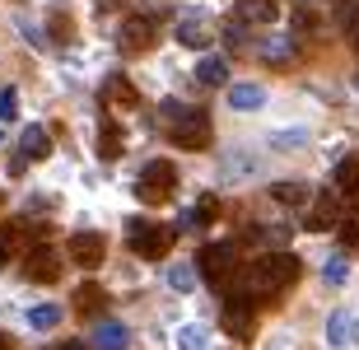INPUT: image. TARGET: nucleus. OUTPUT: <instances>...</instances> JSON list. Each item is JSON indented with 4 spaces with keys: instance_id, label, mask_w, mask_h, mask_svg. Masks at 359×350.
Listing matches in <instances>:
<instances>
[{
    "instance_id": "obj_14",
    "label": "nucleus",
    "mask_w": 359,
    "mask_h": 350,
    "mask_svg": "<svg viewBox=\"0 0 359 350\" xmlns=\"http://www.w3.org/2000/svg\"><path fill=\"white\" fill-rule=\"evenodd\" d=\"M238 19H243V24L271 28L280 19V10H276V0H238Z\"/></svg>"
},
{
    "instance_id": "obj_6",
    "label": "nucleus",
    "mask_w": 359,
    "mask_h": 350,
    "mask_svg": "<svg viewBox=\"0 0 359 350\" xmlns=\"http://www.w3.org/2000/svg\"><path fill=\"white\" fill-rule=\"evenodd\" d=\"M24 271H28V281L56 285V281H61V253H56V248H33L28 262H24Z\"/></svg>"
},
{
    "instance_id": "obj_22",
    "label": "nucleus",
    "mask_w": 359,
    "mask_h": 350,
    "mask_svg": "<svg viewBox=\"0 0 359 350\" xmlns=\"http://www.w3.org/2000/svg\"><path fill=\"white\" fill-rule=\"evenodd\" d=\"M61 323V309L56 304H38V309H28V327H38V332H47V327Z\"/></svg>"
},
{
    "instance_id": "obj_40",
    "label": "nucleus",
    "mask_w": 359,
    "mask_h": 350,
    "mask_svg": "<svg viewBox=\"0 0 359 350\" xmlns=\"http://www.w3.org/2000/svg\"><path fill=\"white\" fill-rule=\"evenodd\" d=\"M355 89H359V75H355Z\"/></svg>"
},
{
    "instance_id": "obj_30",
    "label": "nucleus",
    "mask_w": 359,
    "mask_h": 350,
    "mask_svg": "<svg viewBox=\"0 0 359 350\" xmlns=\"http://www.w3.org/2000/svg\"><path fill=\"white\" fill-rule=\"evenodd\" d=\"M52 38H56V42L75 38V24H70V19H66V10H56V14H52Z\"/></svg>"
},
{
    "instance_id": "obj_19",
    "label": "nucleus",
    "mask_w": 359,
    "mask_h": 350,
    "mask_svg": "<svg viewBox=\"0 0 359 350\" xmlns=\"http://www.w3.org/2000/svg\"><path fill=\"white\" fill-rule=\"evenodd\" d=\"M177 350H210V327H201V323L177 327Z\"/></svg>"
},
{
    "instance_id": "obj_15",
    "label": "nucleus",
    "mask_w": 359,
    "mask_h": 350,
    "mask_svg": "<svg viewBox=\"0 0 359 350\" xmlns=\"http://www.w3.org/2000/svg\"><path fill=\"white\" fill-rule=\"evenodd\" d=\"M196 80L205 84V89H219V84H229V61L224 56H205L196 66Z\"/></svg>"
},
{
    "instance_id": "obj_28",
    "label": "nucleus",
    "mask_w": 359,
    "mask_h": 350,
    "mask_svg": "<svg viewBox=\"0 0 359 350\" xmlns=\"http://www.w3.org/2000/svg\"><path fill=\"white\" fill-rule=\"evenodd\" d=\"M290 24H294V33H318V14H313V10H304V5H299V10H294V19H290Z\"/></svg>"
},
{
    "instance_id": "obj_20",
    "label": "nucleus",
    "mask_w": 359,
    "mask_h": 350,
    "mask_svg": "<svg viewBox=\"0 0 359 350\" xmlns=\"http://www.w3.org/2000/svg\"><path fill=\"white\" fill-rule=\"evenodd\" d=\"M121 145H126V140H121V126L103 121V131H98V154H103V159H117Z\"/></svg>"
},
{
    "instance_id": "obj_29",
    "label": "nucleus",
    "mask_w": 359,
    "mask_h": 350,
    "mask_svg": "<svg viewBox=\"0 0 359 350\" xmlns=\"http://www.w3.org/2000/svg\"><path fill=\"white\" fill-rule=\"evenodd\" d=\"M322 276H327V285H341L350 276V267H346V257H332L327 267H322Z\"/></svg>"
},
{
    "instance_id": "obj_8",
    "label": "nucleus",
    "mask_w": 359,
    "mask_h": 350,
    "mask_svg": "<svg viewBox=\"0 0 359 350\" xmlns=\"http://www.w3.org/2000/svg\"><path fill=\"white\" fill-rule=\"evenodd\" d=\"M224 327H229V337H238V341L252 332V304H248V295H238V290L224 295Z\"/></svg>"
},
{
    "instance_id": "obj_31",
    "label": "nucleus",
    "mask_w": 359,
    "mask_h": 350,
    "mask_svg": "<svg viewBox=\"0 0 359 350\" xmlns=\"http://www.w3.org/2000/svg\"><path fill=\"white\" fill-rule=\"evenodd\" d=\"M224 42H229V47H248V24H243V19L224 24Z\"/></svg>"
},
{
    "instance_id": "obj_38",
    "label": "nucleus",
    "mask_w": 359,
    "mask_h": 350,
    "mask_svg": "<svg viewBox=\"0 0 359 350\" xmlns=\"http://www.w3.org/2000/svg\"><path fill=\"white\" fill-rule=\"evenodd\" d=\"M0 210H5V196H0Z\"/></svg>"
},
{
    "instance_id": "obj_7",
    "label": "nucleus",
    "mask_w": 359,
    "mask_h": 350,
    "mask_svg": "<svg viewBox=\"0 0 359 350\" xmlns=\"http://www.w3.org/2000/svg\"><path fill=\"white\" fill-rule=\"evenodd\" d=\"M149 42H154V24H149L145 14H131V19L117 28V47L126 56H131V52H145Z\"/></svg>"
},
{
    "instance_id": "obj_35",
    "label": "nucleus",
    "mask_w": 359,
    "mask_h": 350,
    "mask_svg": "<svg viewBox=\"0 0 359 350\" xmlns=\"http://www.w3.org/2000/svg\"><path fill=\"white\" fill-rule=\"evenodd\" d=\"M56 350H84V346H80V341H66V346H56Z\"/></svg>"
},
{
    "instance_id": "obj_36",
    "label": "nucleus",
    "mask_w": 359,
    "mask_h": 350,
    "mask_svg": "<svg viewBox=\"0 0 359 350\" xmlns=\"http://www.w3.org/2000/svg\"><path fill=\"white\" fill-rule=\"evenodd\" d=\"M0 350H14V341H10V337H0Z\"/></svg>"
},
{
    "instance_id": "obj_3",
    "label": "nucleus",
    "mask_w": 359,
    "mask_h": 350,
    "mask_svg": "<svg viewBox=\"0 0 359 350\" xmlns=\"http://www.w3.org/2000/svg\"><path fill=\"white\" fill-rule=\"evenodd\" d=\"M173 182H177V168L168 159H154V163H145V173H140V182H135V196L145 206H159L168 191H173Z\"/></svg>"
},
{
    "instance_id": "obj_25",
    "label": "nucleus",
    "mask_w": 359,
    "mask_h": 350,
    "mask_svg": "<svg viewBox=\"0 0 359 350\" xmlns=\"http://www.w3.org/2000/svg\"><path fill=\"white\" fill-rule=\"evenodd\" d=\"M327 341H332V346H346V341H350V313H332V323H327Z\"/></svg>"
},
{
    "instance_id": "obj_37",
    "label": "nucleus",
    "mask_w": 359,
    "mask_h": 350,
    "mask_svg": "<svg viewBox=\"0 0 359 350\" xmlns=\"http://www.w3.org/2000/svg\"><path fill=\"white\" fill-rule=\"evenodd\" d=\"M103 5H117V0H103Z\"/></svg>"
},
{
    "instance_id": "obj_1",
    "label": "nucleus",
    "mask_w": 359,
    "mask_h": 350,
    "mask_svg": "<svg viewBox=\"0 0 359 350\" xmlns=\"http://www.w3.org/2000/svg\"><path fill=\"white\" fill-rule=\"evenodd\" d=\"M126 238H131V253L159 262L163 253H173L177 229H168V224H149V220H131V224H126Z\"/></svg>"
},
{
    "instance_id": "obj_23",
    "label": "nucleus",
    "mask_w": 359,
    "mask_h": 350,
    "mask_svg": "<svg viewBox=\"0 0 359 350\" xmlns=\"http://www.w3.org/2000/svg\"><path fill=\"white\" fill-rule=\"evenodd\" d=\"M336 234H341V248L346 253H359V215H341Z\"/></svg>"
},
{
    "instance_id": "obj_24",
    "label": "nucleus",
    "mask_w": 359,
    "mask_h": 350,
    "mask_svg": "<svg viewBox=\"0 0 359 350\" xmlns=\"http://www.w3.org/2000/svg\"><path fill=\"white\" fill-rule=\"evenodd\" d=\"M168 285L177 295H191L196 290V267H168Z\"/></svg>"
},
{
    "instance_id": "obj_17",
    "label": "nucleus",
    "mask_w": 359,
    "mask_h": 350,
    "mask_svg": "<svg viewBox=\"0 0 359 350\" xmlns=\"http://www.w3.org/2000/svg\"><path fill=\"white\" fill-rule=\"evenodd\" d=\"M107 304V290L103 285H80V295H75V313H84V318H98V309Z\"/></svg>"
},
{
    "instance_id": "obj_2",
    "label": "nucleus",
    "mask_w": 359,
    "mask_h": 350,
    "mask_svg": "<svg viewBox=\"0 0 359 350\" xmlns=\"http://www.w3.org/2000/svg\"><path fill=\"white\" fill-rule=\"evenodd\" d=\"M196 271L210 285H224L229 276L238 271V248H233V243H205L196 253Z\"/></svg>"
},
{
    "instance_id": "obj_18",
    "label": "nucleus",
    "mask_w": 359,
    "mask_h": 350,
    "mask_svg": "<svg viewBox=\"0 0 359 350\" xmlns=\"http://www.w3.org/2000/svg\"><path fill=\"white\" fill-rule=\"evenodd\" d=\"M19 149H24L28 159H47V154H52V135L42 131V126H28V131L19 135Z\"/></svg>"
},
{
    "instance_id": "obj_41",
    "label": "nucleus",
    "mask_w": 359,
    "mask_h": 350,
    "mask_svg": "<svg viewBox=\"0 0 359 350\" xmlns=\"http://www.w3.org/2000/svg\"><path fill=\"white\" fill-rule=\"evenodd\" d=\"M299 5H308V0H299Z\"/></svg>"
},
{
    "instance_id": "obj_11",
    "label": "nucleus",
    "mask_w": 359,
    "mask_h": 350,
    "mask_svg": "<svg viewBox=\"0 0 359 350\" xmlns=\"http://www.w3.org/2000/svg\"><path fill=\"white\" fill-rule=\"evenodd\" d=\"M266 103V89L252 80H243V84H229V108H238V112H257Z\"/></svg>"
},
{
    "instance_id": "obj_32",
    "label": "nucleus",
    "mask_w": 359,
    "mask_h": 350,
    "mask_svg": "<svg viewBox=\"0 0 359 350\" xmlns=\"http://www.w3.org/2000/svg\"><path fill=\"white\" fill-rule=\"evenodd\" d=\"M215 215H219V201H215V196H201V201H196V215H191V220H196V224H210Z\"/></svg>"
},
{
    "instance_id": "obj_16",
    "label": "nucleus",
    "mask_w": 359,
    "mask_h": 350,
    "mask_svg": "<svg viewBox=\"0 0 359 350\" xmlns=\"http://www.w3.org/2000/svg\"><path fill=\"white\" fill-rule=\"evenodd\" d=\"M257 52L266 56L271 66H290V61H294V38H262V42H257Z\"/></svg>"
},
{
    "instance_id": "obj_26",
    "label": "nucleus",
    "mask_w": 359,
    "mask_h": 350,
    "mask_svg": "<svg viewBox=\"0 0 359 350\" xmlns=\"http://www.w3.org/2000/svg\"><path fill=\"white\" fill-rule=\"evenodd\" d=\"M103 94H117V98H121V108H135V103H140V94H135V89L121 80V75H112V80H107Z\"/></svg>"
},
{
    "instance_id": "obj_4",
    "label": "nucleus",
    "mask_w": 359,
    "mask_h": 350,
    "mask_svg": "<svg viewBox=\"0 0 359 350\" xmlns=\"http://www.w3.org/2000/svg\"><path fill=\"white\" fill-rule=\"evenodd\" d=\"M168 131H173V145H182V149H205L210 145V117L201 108H187L177 121H168Z\"/></svg>"
},
{
    "instance_id": "obj_10",
    "label": "nucleus",
    "mask_w": 359,
    "mask_h": 350,
    "mask_svg": "<svg viewBox=\"0 0 359 350\" xmlns=\"http://www.w3.org/2000/svg\"><path fill=\"white\" fill-rule=\"evenodd\" d=\"M93 346L98 350H126L131 346V332L117 318H93Z\"/></svg>"
},
{
    "instance_id": "obj_13",
    "label": "nucleus",
    "mask_w": 359,
    "mask_h": 350,
    "mask_svg": "<svg viewBox=\"0 0 359 350\" xmlns=\"http://www.w3.org/2000/svg\"><path fill=\"white\" fill-rule=\"evenodd\" d=\"M336 224H341V201L336 196H318L313 201V215H308V229L322 234V229H336Z\"/></svg>"
},
{
    "instance_id": "obj_9",
    "label": "nucleus",
    "mask_w": 359,
    "mask_h": 350,
    "mask_svg": "<svg viewBox=\"0 0 359 350\" xmlns=\"http://www.w3.org/2000/svg\"><path fill=\"white\" fill-rule=\"evenodd\" d=\"M177 42L201 52V47H210V42H215V24L205 19V14H182V19H177Z\"/></svg>"
},
{
    "instance_id": "obj_33",
    "label": "nucleus",
    "mask_w": 359,
    "mask_h": 350,
    "mask_svg": "<svg viewBox=\"0 0 359 350\" xmlns=\"http://www.w3.org/2000/svg\"><path fill=\"white\" fill-rule=\"evenodd\" d=\"M271 140H276V149H294V145H304V131H280Z\"/></svg>"
},
{
    "instance_id": "obj_5",
    "label": "nucleus",
    "mask_w": 359,
    "mask_h": 350,
    "mask_svg": "<svg viewBox=\"0 0 359 350\" xmlns=\"http://www.w3.org/2000/svg\"><path fill=\"white\" fill-rule=\"evenodd\" d=\"M103 257H107V238L103 234H93V229L70 234V262H75V267L93 271V267H103Z\"/></svg>"
},
{
    "instance_id": "obj_39",
    "label": "nucleus",
    "mask_w": 359,
    "mask_h": 350,
    "mask_svg": "<svg viewBox=\"0 0 359 350\" xmlns=\"http://www.w3.org/2000/svg\"><path fill=\"white\" fill-rule=\"evenodd\" d=\"M350 337H355V341H359V332H350Z\"/></svg>"
},
{
    "instance_id": "obj_21",
    "label": "nucleus",
    "mask_w": 359,
    "mask_h": 350,
    "mask_svg": "<svg viewBox=\"0 0 359 350\" xmlns=\"http://www.w3.org/2000/svg\"><path fill=\"white\" fill-rule=\"evenodd\" d=\"M271 196H276L280 206H304L313 191H308L304 182H276V187H271Z\"/></svg>"
},
{
    "instance_id": "obj_34",
    "label": "nucleus",
    "mask_w": 359,
    "mask_h": 350,
    "mask_svg": "<svg viewBox=\"0 0 359 350\" xmlns=\"http://www.w3.org/2000/svg\"><path fill=\"white\" fill-rule=\"evenodd\" d=\"M350 42H355V52H359V19L350 24Z\"/></svg>"
},
{
    "instance_id": "obj_12",
    "label": "nucleus",
    "mask_w": 359,
    "mask_h": 350,
    "mask_svg": "<svg viewBox=\"0 0 359 350\" xmlns=\"http://www.w3.org/2000/svg\"><path fill=\"white\" fill-rule=\"evenodd\" d=\"M336 191H341V196H346L350 206L359 201V154H350V159H341L336 163Z\"/></svg>"
},
{
    "instance_id": "obj_27",
    "label": "nucleus",
    "mask_w": 359,
    "mask_h": 350,
    "mask_svg": "<svg viewBox=\"0 0 359 350\" xmlns=\"http://www.w3.org/2000/svg\"><path fill=\"white\" fill-rule=\"evenodd\" d=\"M14 117H19V94L5 84V89H0V121H14Z\"/></svg>"
}]
</instances>
